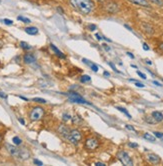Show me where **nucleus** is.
<instances>
[{
    "label": "nucleus",
    "instance_id": "31",
    "mask_svg": "<svg viewBox=\"0 0 163 166\" xmlns=\"http://www.w3.org/2000/svg\"><path fill=\"white\" fill-rule=\"evenodd\" d=\"M154 136L157 138H163V133L161 132H154Z\"/></svg>",
    "mask_w": 163,
    "mask_h": 166
},
{
    "label": "nucleus",
    "instance_id": "15",
    "mask_svg": "<svg viewBox=\"0 0 163 166\" xmlns=\"http://www.w3.org/2000/svg\"><path fill=\"white\" fill-rule=\"evenodd\" d=\"M50 47H51V49H52L53 51H54V53L58 56V57H60V58H65V55H64L63 53H62L61 51H60L59 49H58L53 43L50 44Z\"/></svg>",
    "mask_w": 163,
    "mask_h": 166
},
{
    "label": "nucleus",
    "instance_id": "22",
    "mask_svg": "<svg viewBox=\"0 0 163 166\" xmlns=\"http://www.w3.org/2000/svg\"><path fill=\"white\" fill-rule=\"evenodd\" d=\"M148 1H150L151 3L155 4V5L159 6V7H162L163 6V0H148Z\"/></svg>",
    "mask_w": 163,
    "mask_h": 166
},
{
    "label": "nucleus",
    "instance_id": "20",
    "mask_svg": "<svg viewBox=\"0 0 163 166\" xmlns=\"http://www.w3.org/2000/svg\"><path fill=\"white\" fill-rule=\"evenodd\" d=\"M80 81H81V82H82V83H87V82H90V81H91V77H90V76H88V75H83V76H81Z\"/></svg>",
    "mask_w": 163,
    "mask_h": 166
},
{
    "label": "nucleus",
    "instance_id": "45",
    "mask_svg": "<svg viewBox=\"0 0 163 166\" xmlns=\"http://www.w3.org/2000/svg\"><path fill=\"white\" fill-rule=\"evenodd\" d=\"M3 44H4L3 40H1V39H0V48H2V46H3Z\"/></svg>",
    "mask_w": 163,
    "mask_h": 166
},
{
    "label": "nucleus",
    "instance_id": "23",
    "mask_svg": "<svg viewBox=\"0 0 163 166\" xmlns=\"http://www.w3.org/2000/svg\"><path fill=\"white\" fill-rule=\"evenodd\" d=\"M145 121L147 123H150V124H154V123H156V120L152 117V116H146Z\"/></svg>",
    "mask_w": 163,
    "mask_h": 166
},
{
    "label": "nucleus",
    "instance_id": "43",
    "mask_svg": "<svg viewBox=\"0 0 163 166\" xmlns=\"http://www.w3.org/2000/svg\"><path fill=\"white\" fill-rule=\"evenodd\" d=\"M57 10L59 11V12L61 13V14H63V9H62V8H60V7H57Z\"/></svg>",
    "mask_w": 163,
    "mask_h": 166
},
{
    "label": "nucleus",
    "instance_id": "49",
    "mask_svg": "<svg viewBox=\"0 0 163 166\" xmlns=\"http://www.w3.org/2000/svg\"><path fill=\"white\" fill-rule=\"evenodd\" d=\"M104 75H105V76H110V73H109V72H104Z\"/></svg>",
    "mask_w": 163,
    "mask_h": 166
},
{
    "label": "nucleus",
    "instance_id": "10",
    "mask_svg": "<svg viewBox=\"0 0 163 166\" xmlns=\"http://www.w3.org/2000/svg\"><path fill=\"white\" fill-rule=\"evenodd\" d=\"M146 158H147V160L149 161L150 163H152V164H158V163H160V157L157 155V154H154V153H149L147 154V156H146Z\"/></svg>",
    "mask_w": 163,
    "mask_h": 166
},
{
    "label": "nucleus",
    "instance_id": "51",
    "mask_svg": "<svg viewBox=\"0 0 163 166\" xmlns=\"http://www.w3.org/2000/svg\"><path fill=\"white\" fill-rule=\"evenodd\" d=\"M146 63H147V64H149V65H151V64H152V62H151L150 60H146Z\"/></svg>",
    "mask_w": 163,
    "mask_h": 166
},
{
    "label": "nucleus",
    "instance_id": "38",
    "mask_svg": "<svg viewBox=\"0 0 163 166\" xmlns=\"http://www.w3.org/2000/svg\"><path fill=\"white\" fill-rule=\"evenodd\" d=\"M130 147H134V148H136V147H138V144H136V143H129L128 144Z\"/></svg>",
    "mask_w": 163,
    "mask_h": 166
},
{
    "label": "nucleus",
    "instance_id": "13",
    "mask_svg": "<svg viewBox=\"0 0 163 166\" xmlns=\"http://www.w3.org/2000/svg\"><path fill=\"white\" fill-rule=\"evenodd\" d=\"M24 62L27 63V64H32V63H34L36 61V58L35 56L33 54H30V53H27V54L24 55Z\"/></svg>",
    "mask_w": 163,
    "mask_h": 166
},
{
    "label": "nucleus",
    "instance_id": "28",
    "mask_svg": "<svg viewBox=\"0 0 163 166\" xmlns=\"http://www.w3.org/2000/svg\"><path fill=\"white\" fill-rule=\"evenodd\" d=\"M70 119H71V116L69 115V114H67V113L63 114V120L64 121H69Z\"/></svg>",
    "mask_w": 163,
    "mask_h": 166
},
{
    "label": "nucleus",
    "instance_id": "24",
    "mask_svg": "<svg viewBox=\"0 0 163 166\" xmlns=\"http://www.w3.org/2000/svg\"><path fill=\"white\" fill-rule=\"evenodd\" d=\"M17 19L22 21V22H24V23H30V22H31V20H30L29 18H26V17H24V16H17Z\"/></svg>",
    "mask_w": 163,
    "mask_h": 166
},
{
    "label": "nucleus",
    "instance_id": "16",
    "mask_svg": "<svg viewBox=\"0 0 163 166\" xmlns=\"http://www.w3.org/2000/svg\"><path fill=\"white\" fill-rule=\"evenodd\" d=\"M25 32L29 35H36L38 33V29L34 26H31V27H26L25 28Z\"/></svg>",
    "mask_w": 163,
    "mask_h": 166
},
{
    "label": "nucleus",
    "instance_id": "36",
    "mask_svg": "<svg viewBox=\"0 0 163 166\" xmlns=\"http://www.w3.org/2000/svg\"><path fill=\"white\" fill-rule=\"evenodd\" d=\"M0 97L4 98V99H7V95H6V94H4L3 92H0Z\"/></svg>",
    "mask_w": 163,
    "mask_h": 166
},
{
    "label": "nucleus",
    "instance_id": "37",
    "mask_svg": "<svg viewBox=\"0 0 163 166\" xmlns=\"http://www.w3.org/2000/svg\"><path fill=\"white\" fill-rule=\"evenodd\" d=\"M125 127H126L128 130H132V131H135L134 127H132V126H130V125H126V126H125Z\"/></svg>",
    "mask_w": 163,
    "mask_h": 166
},
{
    "label": "nucleus",
    "instance_id": "35",
    "mask_svg": "<svg viewBox=\"0 0 163 166\" xmlns=\"http://www.w3.org/2000/svg\"><path fill=\"white\" fill-rule=\"evenodd\" d=\"M88 28H89L91 31H93V30H95L96 29V25H93V24H90V25H88Z\"/></svg>",
    "mask_w": 163,
    "mask_h": 166
},
{
    "label": "nucleus",
    "instance_id": "5",
    "mask_svg": "<svg viewBox=\"0 0 163 166\" xmlns=\"http://www.w3.org/2000/svg\"><path fill=\"white\" fill-rule=\"evenodd\" d=\"M103 5H104V10L108 13L114 14L119 11V5L114 1H108V0H107V1H105L103 3Z\"/></svg>",
    "mask_w": 163,
    "mask_h": 166
},
{
    "label": "nucleus",
    "instance_id": "21",
    "mask_svg": "<svg viewBox=\"0 0 163 166\" xmlns=\"http://www.w3.org/2000/svg\"><path fill=\"white\" fill-rule=\"evenodd\" d=\"M20 46H21V48H23L24 50H29V49H31V46H30L28 43L24 42V41L20 42Z\"/></svg>",
    "mask_w": 163,
    "mask_h": 166
},
{
    "label": "nucleus",
    "instance_id": "27",
    "mask_svg": "<svg viewBox=\"0 0 163 166\" xmlns=\"http://www.w3.org/2000/svg\"><path fill=\"white\" fill-rule=\"evenodd\" d=\"M116 108H117V109H118V110H119V111L123 112V113H124V114H126L128 118H131V115H130V114L128 113V111H127V110H126V109H125V108H122V107H116Z\"/></svg>",
    "mask_w": 163,
    "mask_h": 166
},
{
    "label": "nucleus",
    "instance_id": "11",
    "mask_svg": "<svg viewBox=\"0 0 163 166\" xmlns=\"http://www.w3.org/2000/svg\"><path fill=\"white\" fill-rule=\"evenodd\" d=\"M57 131H58V133H59L60 135H61V136L67 138V137H68V135H69V132H70V130H69V128L67 127V126L60 125L59 127H58Z\"/></svg>",
    "mask_w": 163,
    "mask_h": 166
},
{
    "label": "nucleus",
    "instance_id": "33",
    "mask_svg": "<svg viewBox=\"0 0 163 166\" xmlns=\"http://www.w3.org/2000/svg\"><path fill=\"white\" fill-rule=\"evenodd\" d=\"M135 85H136L137 86V87H141V88H143L144 87V86H145V85H144V84H142V83H140V82H138V81H135Z\"/></svg>",
    "mask_w": 163,
    "mask_h": 166
},
{
    "label": "nucleus",
    "instance_id": "50",
    "mask_svg": "<svg viewBox=\"0 0 163 166\" xmlns=\"http://www.w3.org/2000/svg\"><path fill=\"white\" fill-rule=\"evenodd\" d=\"M98 2H100V3H104L105 1H107V0H97Z\"/></svg>",
    "mask_w": 163,
    "mask_h": 166
},
{
    "label": "nucleus",
    "instance_id": "30",
    "mask_svg": "<svg viewBox=\"0 0 163 166\" xmlns=\"http://www.w3.org/2000/svg\"><path fill=\"white\" fill-rule=\"evenodd\" d=\"M33 163H34V164H36V165H39V166H42L43 165L42 161H40V160H38V159H34L33 160Z\"/></svg>",
    "mask_w": 163,
    "mask_h": 166
},
{
    "label": "nucleus",
    "instance_id": "32",
    "mask_svg": "<svg viewBox=\"0 0 163 166\" xmlns=\"http://www.w3.org/2000/svg\"><path fill=\"white\" fill-rule=\"evenodd\" d=\"M108 64H109V66H110V67H111V68H112V69L114 70V71H115V72H117V73H119V71H118V70H117V69H116L115 65H114V64H113V63H112V62H109V63H108Z\"/></svg>",
    "mask_w": 163,
    "mask_h": 166
},
{
    "label": "nucleus",
    "instance_id": "3",
    "mask_svg": "<svg viewBox=\"0 0 163 166\" xmlns=\"http://www.w3.org/2000/svg\"><path fill=\"white\" fill-rule=\"evenodd\" d=\"M44 115V109L40 106L33 107L29 113V118L31 121H38L43 117Z\"/></svg>",
    "mask_w": 163,
    "mask_h": 166
},
{
    "label": "nucleus",
    "instance_id": "42",
    "mask_svg": "<svg viewBox=\"0 0 163 166\" xmlns=\"http://www.w3.org/2000/svg\"><path fill=\"white\" fill-rule=\"evenodd\" d=\"M153 84H155V85H157V86H162V84L161 83H159V82H157V81H153Z\"/></svg>",
    "mask_w": 163,
    "mask_h": 166
},
{
    "label": "nucleus",
    "instance_id": "39",
    "mask_svg": "<svg viewBox=\"0 0 163 166\" xmlns=\"http://www.w3.org/2000/svg\"><path fill=\"white\" fill-rule=\"evenodd\" d=\"M95 165H96V166H105V164H104V163H102V162H96V163H95Z\"/></svg>",
    "mask_w": 163,
    "mask_h": 166
},
{
    "label": "nucleus",
    "instance_id": "9",
    "mask_svg": "<svg viewBox=\"0 0 163 166\" xmlns=\"http://www.w3.org/2000/svg\"><path fill=\"white\" fill-rule=\"evenodd\" d=\"M141 28H142V30H143V31L148 35H152L153 33H154V28H153V26L151 24H149V23L142 22L141 23Z\"/></svg>",
    "mask_w": 163,
    "mask_h": 166
},
{
    "label": "nucleus",
    "instance_id": "34",
    "mask_svg": "<svg viewBox=\"0 0 163 166\" xmlns=\"http://www.w3.org/2000/svg\"><path fill=\"white\" fill-rule=\"evenodd\" d=\"M137 74H138V75L140 76L142 79H146V75H145V74H143V73H142V72H140V71H137Z\"/></svg>",
    "mask_w": 163,
    "mask_h": 166
},
{
    "label": "nucleus",
    "instance_id": "8",
    "mask_svg": "<svg viewBox=\"0 0 163 166\" xmlns=\"http://www.w3.org/2000/svg\"><path fill=\"white\" fill-rule=\"evenodd\" d=\"M99 146V141L94 137H90L85 141V148L87 150H95Z\"/></svg>",
    "mask_w": 163,
    "mask_h": 166
},
{
    "label": "nucleus",
    "instance_id": "47",
    "mask_svg": "<svg viewBox=\"0 0 163 166\" xmlns=\"http://www.w3.org/2000/svg\"><path fill=\"white\" fill-rule=\"evenodd\" d=\"M127 55H128V56H130V57H131V58H134V55H133V54H131V53H130V52H127Z\"/></svg>",
    "mask_w": 163,
    "mask_h": 166
},
{
    "label": "nucleus",
    "instance_id": "29",
    "mask_svg": "<svg viewBox=\"0 0 163 166\" xmlns=\"http://www.w3.org/2000/svg\"><path fill=\"white\" fill-rule=\"evenodd\" d=\"M3 22L5 23L6 25H12V24H13V21H12V20H10V19H7V18L3 19Z\"/></svg>",
    "mask_w": 163,
    "mask_h": 166
},
{
    "label": "nucleus",
    "instance_id": "17",
    "mask_svg": "<svg viewBox=\"0 0 163 166\" xmlns=\"http://www.w3.org/2000/svg\"><path fill=\"white\" fill-rule=\"evenodd\" d=\"M82 61L85 63V64H87V65H89L90 67H91V69L93 70L94 72H97L98 71V66H97L96 64H94V63H92V62H90L89 60H87V59H85V58H83L82 59Z\"/></svg>",
    "mask_w": 163,
    "mask_h": 166
},
{
    "label": "nucleus",
    "instance_id": "14",
    "mask_svg": "<svg viewBox=\"0 0 163 166\" xmlns=\"http://www.w3.org/2000/svg\"><path fill=\"white\" fill-rule=\"evenodd\" d=\"M151 116L155 119L156 122H161V121H163V114L161 113V112H159V111L152 112V115H151Z\"/></svg>",
    "mask_w": 163,
    "mask_h": 166
},
{
    "label": "nucleus",
    "instance_id": "46",
    "mask_svg": "<svg viewBox=\"0 0 163 166\" xmlns=\"http://www.w3.org/2000/svg\"><path fill=\"white\" fill-rule=\"evenodd\" d=\"M159 49H160V50L163 51V43H160V44H159Z\"/></svg>",
    "mask_w": 163,
    "mask_h": 166
},
{
    "label": "nucleus",
    "instance_id": "44",
    "mask_svg": "<svg viewBox=\"0 0 163 166\" xmlns=\"http://www.w3.org/2000/svg\"><path fill=\"white\" fill-rule=\"evenodd\" d=\"M18 120H19V122H20V123H22V124H23V125H24V124H25L24 120H23V119H22V118H19V119H18Z\"/></svg>",
    "mask_w": 163,
    "mask_h": 166
},
{
    "label": "nucleus",
    "instance_id": "48",
    "mask_svg": "<svg viewBox=\"0 0 163 166\" xmlns=\"http://www.w3.org/2000/svg\"><path fill=\"white\" fill-rule=\"evenodd\" d=\"M95 36L97 37V39H98V40H101L102 37H100V36H99V34H96V35H95Z\"/></svg>",
    "mask_w": 163,
    "mask_h": 166
},
{
    "label": "nucleus",
    "instance_id": "18",
    "mask_svg": "<svg viewBox=\"0 0 163 166\" xmlns=\"http://www.w3.org/2000/svg\"><path fill=\"white\" fill-rule=\"evenodd\" d=\"M143 138L148 140V141H151V142H154L155 141V136H153V135H151L150 133H144L143 135Z\"/></svg>",
    "mask_w": 163,
    "mask_h": 166
},
{
    "label": "nucleus",
    "instance_id": "4",
    "mask_svg": "<svg viewBox=\"0 0 163 166\" xmlns=\"http://www.w3.org/2000/svg\"><path fill=\"white\" fill-rule=\"evenodd\" d=\"M67 139L70 141V143L74 144V145H77L79 142L81 141V139H82V134H81V132L77 129L70 130Z\"/></svg>",
    "mask_w": 163,
    "mask_h": 166
},
{
    "label": "nucleus",
    "instance_id": "19",
    "mask_svg": "<svg viewBox=\"0 0 163 166\" xmlns=\"http://www.w3.org/2000/svg\"><path fill=\"white\" fill-rule=\"evenodd\" d=\"M71 119H72V123H73V124L79 125L81 122H82V119H81V118L79 117V116H77V115H75L74 117H71Z\"/></svg>",
    "mask_w": 163,
    "mask_h": 166
},
{
    "label": "nucleus",
    "instance_id": "12",
    "mask_svg": "<svg viewBox=\"0 0 163 166\" xmlns=\"http://www.w3.org/2000/svg\"><path fill=\"white\" fill-rule=\"evenodd\" d=\"M128 1L135 4V5H138V6L146 7V8H149V7H150V3H149L148 0H128Z\"/></svg>",
    "mask_w": 163,
    "mask_h": 166
},
{
    "label": "nucleus",
    "instance_id": "7",
    "mask_svg": "<svg viewBox=\"0 0 163 166\" xmlns=\"http://www.w3.org/2000/svg\"><path fill=\"white\" fill-rule=\"evenodd\" d=\"M68 98L71 102H74V103H80V104H90L88 101L83 98L81 95H79L78 93L76 92H70L68 94Z\"/></svg>",
    "mask_w": 163,
    "mask_h": 166
},
{
    "label": "nucleus",
    "instance_id": "40",
    "mask_svg": "<svg viewBox=\"0 0 163 166\" xmlns=\"http://www.w3.org/2000/svg\"><path fill=\"white\" fill-rule=\"evenodd\" d=\"M143 49H144V50H149V47L147 46V44H146V43L143 44Z\"/></svg>",
    "mask_w": 163,
    "mask_h": 166
},
{
    "label": "nucleus",
    "instance_id": "2",
    "mask_svg": "<svg viewBox=\"0 0 163 166\" xmlns=\"http://www.w3.org/2000/svg\"><path fill=\"white\" fill-rule=\"evenodd\" d=\"M6 148H7V151L10 153L11 156L19 160L23 161L30 157V152L26 148H18V147L10 145V144H6Z\"/></svg>",
    "mask_w": 163,
    "mask_h": 166
},
{
    "label": "nucleus",
    "instance_id": "25",
    "mask_svg": "<svg viewBox=\"0 0 163 166\" xmlns=\"http://www.w3.org/2000/svg\"><path fill=\"white\" fill-rule=\"evenodd\" d=\"M12 141H13V143L15 144V145H20V144L22 143V140L19 138L18 136H15V137H13V139H12Z\"/></svg>",
    "mask_w": 163,
    "mask_h": 166
},
{
    "label": "nucleus",
    "instance_id": "52",
    "mask_svg": "<svg viewBox=\"0 0 163 166\" xmlns=\"http://www.w3.org/2000/svg\"><path fill=\"white\" fill-rule=\"evenodd\" d=\"M1 143H2V136L1 134H0V145H1Z\"/></svg>",
    "mask_w": 163,
    "mask_h": 166
},
{
    "label": "nucleus",
    "instance_id": "1",
    "mask_svg": "<svg viewBox=\"0 0 163 166\" xmlns=\"http://www.w3.org/2000/svg\"><path fill=\"white\" fill-rule=\"evenodd\" d=\"M69 2L75 10L84 15L91 13L94 8L92 0H69Z\"/></svg>",
    "mask_w": 163,
    "mask_h": 166
},
{
    "label": "nucleus",
    "instance_id": "26",
    "mask_svg": "<svg viewBox=\"0 0 163 166\" xmlns=\"http://www.w3.org/2000/svg\"><path fill=\"white\" fill-rule=\"evenodd\" d=\"M33 101L34 102H37V103H46V100L45 99H43V98H38V97H35V98H33Z\"/></svg>",
    "mask_w": 163,
    "mask_h": 166
},
{
    "label": "nucleus",
    "instance_id": "6",
    "mask_svg": "<svg viewBox=\"0 0 163 166\" xmlns=\"http://www.w3.org/2000/svg\"><path fill=\"white\" fill-rule=\"evenodd\" d=\"M118 159L121 161L123 165H127V166H132L133 165V160L131 159V157L129 156V154L125 151H119L117 154Z\"/></svg>",
    "mask_w": 163,
    "mask_h": 166
},
{
    "label": "nucleus",
    "instance_id": "41",
    "mask_svg": "<svg viewBox=\"0 0 163 166\" xmlns=\"http://www.w3.org/2000/svg\"><path fill=\"white\" fill-rule=\"evenodd\" d=\"M103 47H104V49H105V50H107V51L110 50V47H108V46H107L106 44H103Z\"/></svg>",
    "mask_w": 163,
    "mask_h": 166
}]
</instances>
